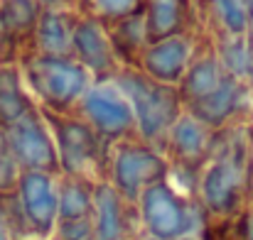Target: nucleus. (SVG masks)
Returning <instances> with one entry per match:
<instances>
[{
	"label": "nucleus",
	"mask_w": 253,
	"mask_h": 240,
	"mask_svg": "<svg viewBox=\"0 0 253 240\" xmlns=\"http://www.w3.org/2000/svg\"><path fill=\"white\" fill-rule=\"evenodd\" d=\"M249 240H253V221H249Z\"/></svg>",
	"instance_id": "393cba45"
},
{
	"label": "nucleus",
	"mask_w": 253,
	"mask_h": 240,
	"mask_svg": "<svg viewBox=\"0 0 253 240\" xmlns=\"http://www.w3.org/2000/svg\"><path fill=\"white\" fill-rule=\"evenodd\" d=\"M91 5L103 12V15H111V17H121V15H128L138 7V0H91Z\"/></svg>",
	"instance_id": "5701e85b"
},
{
	"label": "nucleus",
	"mask_w": 253,
	"mask_h": 240,
	"mask_svg": "<svg viewBox=\"0 0 253 240\" xmlns=\"http://www.w3.org/2000/svg\"><path fill=\"white\" fill-rule=\"evenodd\" d=\"M184 20V0H150L148 32L158 39L179 32Z\"/></svg>",
	"instance_id": "2eb2a0df"
},
{
	"label": "nucleus",
	"mask_w": 253,
	"mask_h": 240,
	"mask_svg": "<svg viewBox=\"0 0 253 240\" xmlns=\"http://www.w3.org/2000/svg\"><path fill=\"white\" fill-rule=\"evenodd\" d=\"M84 110L88 120L101 133H108V135H118V133L128 130L133 123L130 103L113 86H98V88L88 91L84 98Z\"/></svg>",
	"instance_id": "423d86ee"
},
{
	"label": "nucleus",
	"mask_w": 253,
	"mask_h": 240,
	"mask_svg": "<svg viewBox=\"0 0 253 240\" xmlns=\"http://www.w3.org/2000/svg\"><path fill=\"white\" fill-rule=\"evenodd\" d=\"M22 191H25V206H27L32 223L42 233H47L54 223V211H57V201H54V194H52L47 176L30 174L22 184Z\"/></svg>",
	"instance_id": "9d476101"
},
{
	"label": "nucleus",
	"mask_w": 253,
	"mask_h": 240,
	"mask_svg": "<svg viewBox=\"0 0 253 240\" xmlns=\"http://www.w3.org/2000/svg\"><path fill=\"white\" fill-rule=\"evenodd\" d=\"M116 184L118 189L135 199L145 184H158V179L165 174V164L160 157L143 147H123L116 155Z\"/></svg>",
	"instance_id": "39448f33"
},
{
	"label": "nucleus",
	"mask_w": 253,
	"mask_h": 240,
	"mask_svg": "<svg viewBox=\"0 0 253 240\" xmlns=\"http://www.w3.org/2000/svg\"><path fill=\"white\" fill-rule=\"evenodd\" d=\"M221 83H224V79H221L219 64L214 59H204V62H199V64L192 67L189 76L184 81V96L197 103L204 96H209L211 91H216Z\"/></svg>",
	"instance_id": "f3484780"
},
{
	"label": "nucleus",
	"mask_w": 253,
	"mask_h": 240,
	"mask_svg": "<svg viewBox=\"0 0 253 240\" xmlns=\"http://www.w3.org/2000/svg\"><path fill=\"white\" fill-rule=\"evenodd\" d=\"M145 30H143V17H135V20H126L118 30V37H116V44L121 49H135L143 39Z\"/></svg>",
	"instance_id": "4be33fe9"
},
{
	"label": "nucleus",
	"mask_w": 253,
	"mask_h": 240,
	"mask_svg": "<svg viewBox=\"0 0 253 240\" xmlns=\"http://www.w3.org/2000/svg\"><path fill=\"white\" fill-rule=\"evenodd\" d=\"M72 47L77 49V54L82 57L86 67H91L96 71H106L113 64V49L96 22H82L74 30Z\"/></svg>",
	"instance_id": "1a4fd4ad"
},
{
	"label": "nucleus",
	"mask_w": 253,
	"mask_h": 240,
	"mask_svg": "<svg viewBox=\"0 0 253 240\" xmlns=\"http://www.w3.org/2000/svg\"><path fill=\"white\" fill-rule=\"evenodd\" d=\"M47 2H67V0H47Z\"/></svg>",
	"instance_id": "bb28decb"
},
{
	"label": "nucleus",
	"mask_w": 253,
	"mask_h": 240,
	"mask_svg": "<svg viewBox=\"0 0 253 240\" xmlns=\"http://www.w3.org/2000/svg\"><path fill=\"white\" fill-rule=\"evenodd\" d=\"M0 110L5 115H20L25 110V98L17 88V81L12 74H5L2 76V86H0Z\"/></svg>",
	"instance_id": "412c9836"
},
{
	"label": "nucleus",
	"mask_w": 253,
	"mask_h": 240,
	"mask_svg": "<svg viewBox=\"0 0 253 240\" xmlns=\"http://www.w3.org/2000/svg\"><path fill=\"white\" fill-rule=\"evenodd\" d=\"M216 10H219V17L224 20V25L234 34H241L246 30L249 12H246L244 0H216Z\"/></svg>",
	"instance_id": "aec40b11"
},
{
	"label": "nucleus",
	"mask_w": 253,
	"mask_h": 240,
	"mask_svg": "<svg viewBox=\"0 0 253 240\" xmlns=\"http://www.w3.org/2000/svg\"><path fill=\"white\" fill-rule=\"evenodd\" d=\"M62 236H64V240H86L91 236L88 218H86V221H64Z\"/></svg>",
	"instance_id": "b1692460"
},
{
	"label": "nucleus",
	"mask_w": 253,
	"mask_h": 240,
	"mask_svg": "<svg viewBox=\"0 0 253 240\" xmlns=\"http://www.w3.org/2000/svg\"><path fill=\"white\" fill-rule=\"evenodd\" d=\"M96 236L98 240H121L123 236V213L118 196L111 186L96 189Z\"/></svg>",
	"instance_id": "ddd939ff"
},
{
	"label": "nucleus",
	"mask_w": 253,
	"mask_h": 240,
	"mask_svg": "<svg viewBox=\"0 0 253 240\" xmlns=\"http://www.w3.org/2000/svg\"><path fill=\"white\" fill-rule=\"evenodd\" d=\"M118 86L128 96L145 137H158L172 128L177 115V96L172 88H165L140 74H123Z\"/></svg>",
	"instance_id": "f257e3e1"
},
{
	"label": "nucleus",
	"mask_w": 253,
	"mask_h": 240,
	"mask_svg": "<svg viewBox=\"0 0 253 240\" xmlns=\"http://www.w3.org/2000/svg\"><path fill=\"white\" fill-rule=\"evenodd\" d=\"M249 10H251V20H253V0H249Z\"/></svg>",
	"instance_id": "a878e982"
},
{
	"label": "nucleus",
	"mask_w": 253,
	"mask_h": 240,
	"mask_svg": "<svg viewBox=\"0 0 253 240\" xmlns=\"http://www.w3.org/2000/svg\"><path fill=\"white\" fill-rule=\"evenodd\" d=\"M15 147L20 152V157L32 164V167H49L54 164V150L49 145L47 133L42 130L40 123L35 120H25L17 125L15 130Z\"/></svg>",
	"instance_id": "9b49d317"
},
{
	"label": "nucleus",
	"mask_w": 253,
	"mask_h": 240,
	"mask_svg": "<svg viewBox=\"0 0 253 240\" xmlns=\"http://www.w3.org/2000/svg\"><path fill=\"white\" fill-rule=\"evenodd\" d=\"M143 218L158 240H174L192 228L189 208L165 184H150L143 191Z\"/></svg>",
	"instance_id": "20e7f679"
},
{
	"label": "nucleus",
	"mask_w": 253,
	"mask_h": 240,
	"mask_svg": "<svg viewBox=\"0 0 253 240\" xmlns=\"http://www.w3.org/2000/svg\"><path fill=\"white\" fill-rule=\"evenodd\" d=\"M224 62L229 67V71H234L236 76L253 79V44L246 39L231 42L224 47Z\"/></svg>",
	"instance_id": "a211bd4d"
},
{
	"label": "nucleus",
	"mask_w": 253,
	"mask_h": 240,
	"mask_svg": "<svg viewBox=\"0 0 253 240\" xmlns=\"http://www.w3.org/2000/svg\"><path fill=\"white\" fill-rule=\"evenodd\" d=\"M72 37H74V30H72L67 15L47 12V15L42 17V22H40V42H42V47H44L49 54L69 52Z\"/></svg>",
	"instance_id": "dca6fc26"
},
{
	"label": "nucleus",
	"mask_w": 253,
	"mask_h": 240,
	"mask_svg": "<svg viewBox=\"0 0 253 240\" xmlns=\"http://www.w3.org/2000/svg\"><path fill=\"white\" fill-rule=\"evenodd\" d=\"M239 96H241L239 86H236L234 81H224L216 91H211L209 96H204L202 101L194 103V115H197V120H202V123H207V125H219V123H224V120L231 115V110L236 108Z\"/></svg>",
	"instance_id": "f8f14e48"
},
{
	"label": "nucleus",
	"mask_w": 253,
	"mask_h": 240,
	"mask_svg": "<svg viewBox=\"0 0 253 240\" xmlns=\"http://www.w3.org/2000/svg\"><path fill=\"white\" fill-rule=\"evenodd\" d=\"M91 211V196L79 184H69L62 196V218L64 221H86Z\"/></svg>",
	"instance_id": "6ab92c4d"
},
{
	"label": "nucleus",
	"mask_w": 253,
	"mask_h": 240,
	"mask_svg": "<svg viewBox=\"0 0 253 240\" xmlns=\"http://www.w3.org/2000/svg\"><path fill=\"white\" fill-rule=\"evenodd\" d=\"M57 140H59L64 167L69 171H86L98 162L96 135L82 123H74V120L57 123Z\"/></svg>",
	"instance_id": "0eeeda50"
},
{
	"label": "nucleus",
	"mask_w": 253,
	"mask_h": 240,
	"mask_svg": "<svg viewBox=\"0 0 253 240\" xmlns=\"http://www.w3.org/2000/svg\"><path fill=\"white\" fill-rule=\"evenodd\" d=\"M174 152L187 162H197L207 155V133L197 118H182L172 130Z\"/></svg>",
	"instance_id": "4468645a"
},
{
	"label": "nucleus",
	"mask_w": 253,
	"mask_h": 240,
	"mask_svg": "<svg viewBox=\"0 0 253 240\" xmlns=\"http://www.w3.org/2000/svg\"><path fill=\"white\" fill-rule=\"evenodd\" d=\"M30 76L40 96L54 108H67L69 103H74V98H79L86 86V74L82 67L54 57L37 59L30 67Z\"/></svg>",
	"instance_id": "7ed1b4c3"
},
{
	"label": "nucleus",
	"mask_w": 253,
	"mask_h": 240,
	"mask_svg": "<svg viewBox=\"0 0 253 240\" xmlns=\"http://www.w3.org/2000/svg\"><path fill=\"white\" fill-rule=\"evenodd\" d=\"M189 59V44L179 37H168L145 54L148 71L160 81H177Z\"/></svg>",
	"instance_id": "6e6552de"
},
{
	"label": "nucleus",
	"mask_w": 253,
	"mask_h": 240,
	"mask_svg": "<svg viewBox=\"0 0 253 240\" xmlns=\"http://www.w3.org/2000/svg\"><path fill=\"white\" fill-rule=\"evenodd\" d=\"M244 176H246V155H244V145L234 142V147L229 145L226 152L214 162L204 176L202 191L204 199L209 204V208L226 213L236 206L241 189H244Z\"/></svg>",
	"instance_id": "f03ea898"
}]
</instances>
